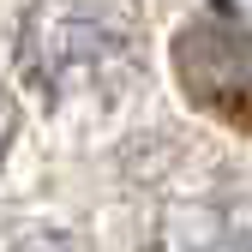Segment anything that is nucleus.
Here are the masks:
<instances>
[{
	"mask_svg": "<svg viewBox=\"0 0 252 252\" xmlns=\"http://www.w3.org/2000/svg\"><path fill=\"white\" fill-rule=\"evenodd\" d=\"M18 66L54 102L108 90L138 66V12L132 6H30L18 18Z\"/></svg>",
	"mask_w": 252,
	"mask_h": 252,
	"instance_id": "obj_1",
	"label": "nucleus"
},
{
	"mask_svg": "<svg viewBox=\"0 0 252 252\" xmlns=\"http://www.w3.org/2000/svg\"><path fill=\"white\" fill-rule=\"evenodd\" d=\"M6 252H90V246H84L72 228H24Z\"/></svg>",
	"mask_w": 252,
	"mask_h": 252,
	"instance_id": "obj_4",
	"label": "nucleus"
},
{
	"mask_svg": "<svg viewBox=\"0 0 252 252\" xmlns=\"http://www.w3.org/2000/svg\"><path fill=\"white\" fill-rule=\"evenodd\" d=\"M12 126H18V108H12V96L0 90V156H6V138H12Z\"/></svg>",
	"mask_w": 252,
	"mask_h": 252,
	"instance_id": "obj_5",
	"label": "nucleus"
},
{
	"mask_svg": "<svg viewBox=\"0 0 252 252\" xmlns=\"http://www.w3.org/2000/svg\"><path fill=\"white\" fill-rule=\"evenodd\" d=\"M180 252H252V198H210L180 216Z\"/></svg>",
	"mask_w": 252,
	"mask_h": 252,
	"instance_id": "obj_3",
	"label": "nucleus"
},
{
	"mask_svg": "<svg viewBox=\"0 0 252 252\" xmlns=\"http://www.w3.org/2000/svg\"><path fill=\"white\" fill-rule=\"evenodd\" d=\"M174 78L192 108L252 138V18L240 6H198L180 24Z\"/></svg>",
	"mask_w": 252,
	"mask_h": 252,
	"instance_id": "obj_2",
	"label": "nucleus"
}]
</instances>
